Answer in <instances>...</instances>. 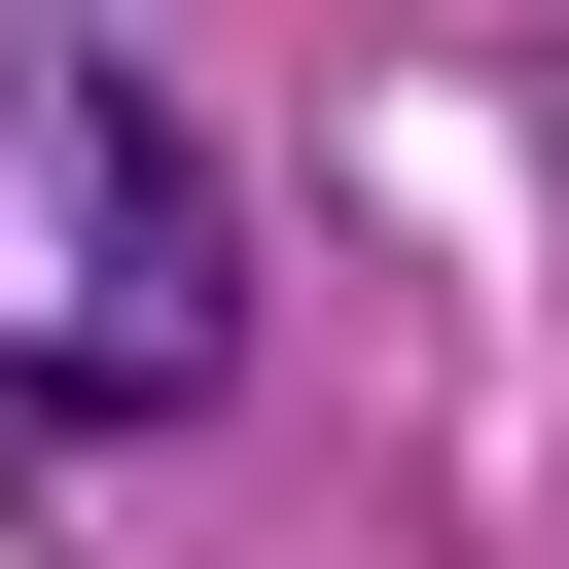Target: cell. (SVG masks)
Instances as JSON below:
<instances>
[{
    "mask_svg": "<svg viewBox=\"0 0 569 569\" xmlns=\"http://www.w3.org/2000/svg\"><path fill=\"white\" fill-rule=\"evenodd\" d=\"M249 356V178L178 71L107 36H0V462H107V427H213Z\"/></svg>",
    "mask_w": 569,
    "mask_h": 569,
    "instance_id": "obj_1",
    "label": "cell"
}]
</instances>
